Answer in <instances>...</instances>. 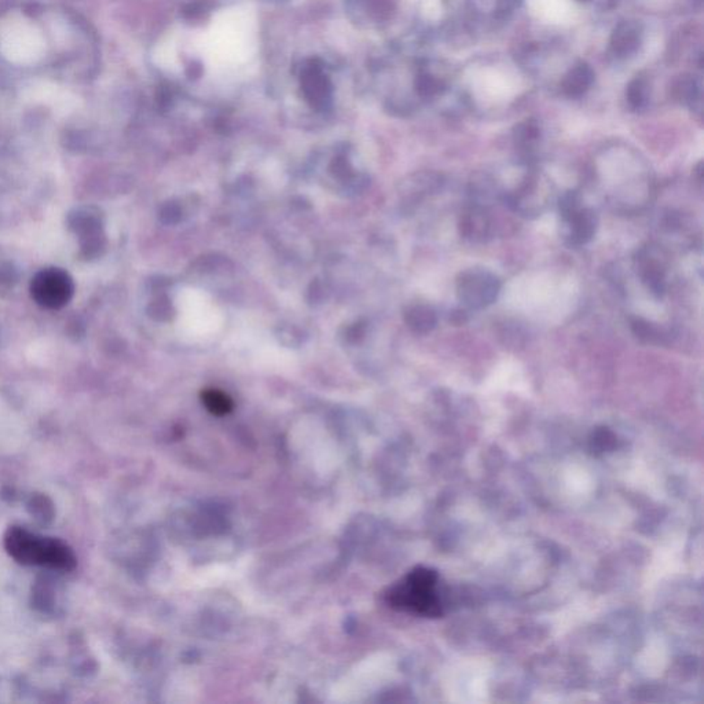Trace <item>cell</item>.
Returning a JSON list of instances; mask_svg holds the SVG:
<instances>
[{"mask_svg": "<svg viewBox=\"0 0 704 704\" xmlns=\"http://www.w3.org/2000/svg\"><path fill=\"white\" fill-rule=\"evenodd\" d=\"M437 585L439 574L428 567L418 566L387 590L385 602L396 611L424 618H442L444 603Z\"/></svg>", "mask_w": 704, "mask_h": 704, "instance_id": "obj_1", "label": "cell"}, {"mask_svg": "<svg viewBox=\"0 0 704 704\" xmlns=\"http://www.w3.org/2000/svg\"><path fill=\"white\" fill-rule=\"evenodd\" d=\"M4 545L10 558L24 566L48 567L58 571H72L76 567V556L66 543L32 534L22 527H10Z\"/></svg>", "mask_w": 704, "mask_h": 704, "instance_id": "obj_2", "label": "cell"}, {"mask_svg": "<svg viewBox=\"0 0 704 704\" xmlns=\"http://www.w3.org/2000/svg\"><path fill=\"white\" fill-rule=\"evenodd\" d=\"M455 291L460 303L470 310H483L496 303L501 281L496 274L483 268H471L458 276Z\"/></svg>", "mask_w": 704, "mask_h": 704, "instance_id": "obj_3", "label": "cell"}, {"mask_svg": "<svg viewBox=\"0 0 704 704\" xmlns=\"http://www.w3.org/2000/svg\"><path fill=\"white\" fill-rule=\"evenodd\" d=\"M31 294L41 307L58 310L74 297L75 282L62 268H44L33 277Z\"/></svg>", "mask_w": 704, "mask_h": 704, "instance_id": "obj_4", "label": "cell"}, {"mask_svg": "<svg viewBox=\"0 0 704 704\" xmlns=\"http://www.w3.org/2000/svg\"><path fill=\"white\" fill-rule=\"evenodd\" d=\"M638 274L647 288L660 296L666 289V263L654 248H644L636 259Z\"/></svg>", "mask_w": 704, "mask_h": 704, "instance_id": "obj_5", "label": "cell"}, {"mask_svg": "<svg viewBox=\"0 0 704 704\" xmlns=\"http://www.w3.org/2000/svg\"><path fill=\"white\" fill-rule=\"evenodd\" d=\"M563 222L567 226L566 244L571 248L586 245L599 229V216L592 209L581 208Z\"/></svg>", "mask_w": 704, "mask_h": 704, "instance_id": "obj_6", "label": "cell"}, {"mask_svg": "<svg viewBox=\"0 0 704 704\" xmlns=\"http://www.w3.org/2000/svg\"><path fill=\"white\" fill-rule=\"evenodd\" d=\"M643 30L638 22L623 21L616 25L610 39V48L613 56L625 58L636 53L640 48Z\"/></svg>", "mask_w": 704, "mask_h": 704, "instance_id": "obj_7", "label": "cell"}, {"mask_svg": "<svg viewBox=\"0 0 704 704\" xmlns=\"http://www.w3.org/2000/svg\"><path fill=\"white\" fill-rule=\"evenodd\" d=\"M594 82V72L586 62H579L569 69L561 82V90L568 98H579L589 90Z\"/></svg>", "mask_w": 704, "mask_h": 704, "instance_id": "obj_8", "label": "cell"}, {"mask_svg": "<svg viewBox=\"0 0 704 704\" xmlns=\"http://www.w3.org/2000/svg\"><path fill=\"white\" fill-rule=\"evenodd\" d=\"M460 232L467 240L481 242L490 235V219L483 209L472 208L461 217Z\"/></svg>", "mask_w": 704, "mask_h": 704, "instance_id": "obj_9", "label": "cell"}, {"mask_svg": "<svg viewBox=\"0 0 704 704\" xmlns=\"http://www.w3.org/2000/svg\"><path fill=\"white\" fill-rule=\"evenodd\" d=\"M406 321L414 332L426 335L436 328L437 315L434 308L429 305H416L409 310Z\"/></svg>", "mask_w": 704, "mask_h": 704, "instance_id": "obj_10", "label": "cell"}, {"mask_svg": "<svg viewBox=\"0 0 704 704\" xmlns=\"http://www.w3.org/2000/svg\"><path fill=\"white\" fill-rule=\"evenodd\" d=\"M649 85L644 77H634L626 88V100L634 110H640L648 102Z\"/></svg>", "mask_w": 704, "mask_h": 704, "instance_id": "obj_11", "label": "cell"}, {"mask_svg": "<svg viewBox=\"0 0 704 704\" xmlns=\"http://www.w3.org/2000/svg\"><path fill=\"white\" fill-rule=\"evenodd\" d=\"M203 400L207 409H208L212 414H216V416H224V414L230 413L233 409V403L232 400H229V396L224 395V393L220 392V391H206V392L203 393Z\"/></svg>", "mask_w": 704, "mask_h": 704, "instance_id": "obj_12", "label": "cell"}, {"mask_svg": "<svg viewBox=\"0 0 704 704\" xmlns=\"http://www.w3.org/2000/svg\"><path fill=\"white\" fill-rule=\"evenodd\" d=\"M616 444H618L616 435L604 427L594 429L590 436V450L596 454L597 453L612 452Z\"/></svg>", "mask_w": 704, "mask_h": 704, "instance_id": "obj_13", "label": "cell"}, {"mask_svg": "<svg viewBox=\"0 0 704 704\" xmlns=\"http://www.w3.org/2000/svg\"><path fill=\"white\" fill-rule=\"evenodd\" d=\"M631 329L637 339H640L644 343H660L662 341V332L657 326L648 321L641 320V318H634L631 321Z\"/></svg>", "mask_w": 704, "mask_h": 704, "instance_id": "obj_14", "label": "cell"}, {"mask_svg": "<svg viewBox=\"0 0 704 704\" xmlns=\"http://www.w3.org/2000/svg\"><path fill=\"white\" fill-rule=\"evenodd\" d=\"M581 208V197L576 191H567L559 200V212H560L563 220L568 219Z\"/></svg>", "mask_w": 704, "mask_h": 704, "instance_id": "obj_15", "label": "cell"}, {"mask_svg": "<svg viewBox=\"0 0 704 704\" xmlns=\"http://www.w3.org/2000/svg\"><path fill=\"white\" fill-rule=\"evenodd\" d=\"M538 136H540V127L532 120L524 121L515 129V138L519 144H532Z\"/></svg>", "mask_w": 704, "mask_h": 704, "instance_id": "obj_16", "label": "cell"}, {"mask_svg": "<svg viewBox=\"0 0 704 704\" xmlns=\"http://www.w3.org/2000/svg\"><path fill=\"white\" fill-rule=\"evenodd\" d=\"M417 92H420L424 97H432L437 94L442 88V82L437 80L436 77L429 76V75H423L418 77L416 82Z\"/></svg>", "mask_w": 704, "mask_h": 704, "instance_id": "obj_17", "label": "cell"}, {"mask_svg": "<svg viewBox=\"0 0 704 704\" xmlns=\"http://www.w3.org/2000/svg\"><path fill=\"white\" fill-rule=\"evenodd\" d=\"M578 2H589V0H578Z\"/></svg>", "mask_w": 704, "mask_h": 704, "instance_id": "obj_18", "label": "cell"}]
</instances>
